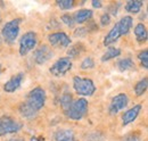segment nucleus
<instances>
[{
  "mask_svg": "<svg viewBox=\"0 0 148 141\" xmlns=\"http://www.w3.org/2000/svg\"><path fill=\"white\" fill-rule=\"evenodd\" d=\"M0 43H1V39H0Z\"/></svg>",
  "mask_w": 148,
  "mask_h": 141,
  "instance_id": "nucleus-32",
  "label": "nucleus"
},
{
  "mask_svg": "<svg viewBox=\"0 0 148 141\" xmlns=\"http://www.w3.org/2000/svg\"><path fill=\"white\" fill-rule=\"evenodd\" d=\"M92 7L95 8H100L101 7V2L98 0H92Z\"/></svg>",
  "mask_w": 148,
  "mask_h": 141,
  "instance_id": "nucleus-29",
  "label": "nucleus"
},
{
  "mask_svg": "<svg viewBox=\"0 0 148 141\" xmlns=\"http://www.w3.org/2000/svg\"><path fill=\"white\" fill-rule=\"evenodd\" d=\"M23 79H24V74H23V73L16 74V75L13 76L9 81H7V83L3 86V90H5L6 92H9V93L14 92L15 90H17V89L21 87V83H22Z\"/></svg>",
  "mask_w": 148,
  "mask_h": 141,
  "instance_id": "nucleus-12",
  "label": "nucleus"
},
{
  "mask_svg": "<svg viewBox=\"0 0 148 141\" xmlns=\"http://www.w3.org/2000/svg\"><path fill=\"white\" fill-rule=\"evenodd\" d=\"M0 21H1V19H0Z\"/></svg>",
  "mask_w": 148,
  "mask_h": 141,
  "instance_id": "nucleus-34",
  "label": "nucleus"
},
{
  "mask_svg": "<svg viewBox=\"0 0 148 141\" xmlns=\"http://www.w3.org/2000/svg\"><path fill=\"white\" fill-rule=\"evenodd\" d=\"M37 44V34L34 32H27L22 36L19 41V53L22 56L31 51Z\"/></svg>",
  "mask_w": 148,
  "mask_h": 141,
  "instance_id": "nucleus-7",
  "label": "nucleus"
},
{
  "mask_svg": "<svg viewBox=\"0 0 148 141\" xmlns=\"http://www.w3.org/2000/svg\"><path fill=\"white\" fill-rule=\"evenodd\" d=\"M93 66H95V62L92 60L91 57L84 58L82 60V63H81V68L82 70H89V68H92Z\"/></svg>",
  "mask_w": 148,
  "mask_h": 141,
  "instance_id": "nucleus-24",
  "label": "nucleus"
},
{
  "mask_svg": "<svg viewBox=\"0 0 148 141\" xmlns=\"http://www.w3.org/2000/svg\"><path fill=\"white\" fill-rule=\"evenodd\" d=\"M73 88L77 94L84 96V97L92 96L93 92L96 91V87L93 84L92 80L87 77H80V76H74Z\"/></svg>",
  "mask_w": 148,
  "mask_h": 141,
  "instance_id": "nucleus-2",
  "label": "nucleus"
},
{
  "mask_svg": "<svg viewBox=\"0 0 148 141\" xmlns=\"http://www.w3.org/2000/svg\"><path fill=\"white\" fill-rule=\"evenodd\" d=\"M143 6H144V2L140 1V0H129L125 5V10L129 12V13L137 14V13L140 12Z\"/></svg>",
  "mask_w": 148,
  "mask_h": 141,
  "instance_id": "nucleus-16",
  "label": "nucleus"
},
{
  "mask_svg": "<svg viewBox=\"0 0 148 141\" xmlns=\"http://www.w3.org/2000/svg\"><path fill=\"white\" fill-rule=\"evenodd\" d=\"M51 57H53V51L46 44L41 46L34 53V60H36L37 64H43V63L48 62Z\"/></svg>",
  "mask_w": 148,
  "mask_h": 141,
  "instance_id": "nucleus-11",
  "label": "nucleus"
},
{
  "mask_svg": "<svg viewBox=\"0 0 148 141\" xmlns=\"http://www.w3.org/2000/svg\"><path fill=\"white\" fill-rule=\"evenodd\" d=\"M8 141H24V140H22V139H10V140Z\"/></svg>",
  "mask_w": 148,
  "mask_h": 141,
  "instance_id": "nucleus-31",
  "label": "nucleus"
},
{
  "mask_svg": "<svg viewBox=\"0 0 148 141\" xmlns=\"http://www.w3.org/2000/svg\"><path fill=\"white\" fill-rule=\"evenodd\" d=\"M56 141H77L72 130H59L55 133Z\"/></svg>",
  "mask_w": 148,
  "mask_h": 141,
  "instance_id": "nucleus-14",
  "label": "nucleus"
},
{
  "mask_svg": "<svg viewBox=\"0 0 148 141\" xmlns=\"http://www.w3.org/2000/svg\"><path fill=\"white\" fill-rule=\"evenodd\" d=\"M110 22H111V17H110V15L108 14H104L101 18H100V23H101V25L103 26H106V25H108L110 24Z\"/></svg>",
  "mask_w": 148,
  "mask_h": 141,
  "instance_id": "nucleus-27",
  "label": "nucleus"
},
{
  "mask_svg": "<svg viewBox=\"0 0 148 141\" xmlns=\"http://www.w3.org/2000/svg\"><path fill=\"white\" fill-rule=\"evenodd\" d=\"M123 141H139V139H138L136 136H131V137H127V138H124V140Z\"/></svg>",
  "mask_w": 148,
  "mask_h": 141,
  "instance_id": "nucleus-28",
  "label": "nucleus"
},
{
  "mask_svg": "<svg viewBox=\"0 0 148 141\" xmlns=\"http://www.w3.org/2000/svg\"><path fill=\"white\" fill-rule=\"evenodd\" d=\"M21 129H22V123L15 121L14 118L9 116L0 117V137L18 132Z\"/></svg>",
  "mask_w": 148,
  "mask_h": 141,
  "instance_id": "nucleus-6",
  "label": "nucleus"
},
{
  "mask_svg": "<svg viewBox=\"0 0 148 141\" xmlns=\"http://www.w3.org/2000/svg\"><path fill=\"white\" fill-rule=\"evenodd\" d=\"M19 23H21V19L16 18V19H13L5 24V26L2 27L1 34L6 42H8V43L15 42L19 32Z\"/></svg>",
  "mask_w": 148,
  "mask_h": 141,
  "instance_id": "nucleus-5",
  "label": "nucleus"
},
{
  "mask_svg": "<svg viewBox=\"0 0 148 141\" xmlns=\"http://www.w3.org/2000/svg\"><path fill=\"white\" fill-rule=\"evenodd\" d=\"M132 23L133 19L131 16H124L123 18H121L108 32V34L105 36L104 39V44L105 46H110L113 42H115L121 35L128 34L130 31V29L132 27Z\"/></svg>",
  "mask_w": 148,
  "mask_h": 141,
  "instance_id": "nucleus-1",
  "label": "nucleus"
},
{
  "mask_svg": "<svg viewBox=\"0 0 148 141\" xmlns=\"http://www.w3.org/2000/svg\"><path fill=\"white\" fill-rule=\"evenodd\" d=\"M72 68V62L67 57L59 58L55 64L50 67V73L55 76H63L65 75L69 70Z\"/></svg>",
  "mask_w": 148,
  "mask_h": 141,
  "instance_id": "nucleus-8",
  "label": "nucleus"
},
{
  "mask_svg": "<svg viewBox=\"0 0 148 141\" xmlns=\"http://www.w3.org/2000/svg\"><path fill=\"white\" fill-rule=\"evenodd\" d=\"M45 103H46V92L43 89L39 87L31 90L26 97V104L37 113L45 106Z\"/></svg>",
  "mask_w": 148,
  "mask_h": 141,
  "instance_id": "nucleus-3",
  "label": "nucleus"
},
{
  "mask_svg": "<svg viewBox=\"0 0 148 141\" xmlns=\"http://www.w3.org/2000/svg\"><path fill=\"white\" fill-rule=\"evenodd\" d=\"M133 62L131 58H123L121 60L117 62V68L121 70V72H125V70H129L133 67Z\"/></svg>",
  "mask_w": 148,
  "mask_h": 141,
  "instance_id": "nucleus-21",
  "label": "nucleus"
},
{
  "mask_svg": "<svg viewBox=\"0 0 148 141\" xmlns=\"http://www.w3.org/2000/svg\"><path fill=\"white\" fill-rule=\"evenodd\" d=\"M87 110L88 101L84 98H80L71 104L70 108L66 110V115L73 121H79L87 114Z\"/></svg>",
  "mask_w": 148,
  "mask_h": 141,
  "instance_id": "nucleus-4",
  "label": "nucleus"
},
{
  "mask_svg": "<svg viewBox=\"0 0 148 141\" xmlns=\"http://www.w3.org/2000/svg\"><path fill=\"white\" fill-rule=\"evenodd\" d=\"M134 35H136V38H137V40L139 42H145L147 40V36H148L147 30H146V27H145L144 24L139 23L136 26V29H134Z\"/></svg>",
  "mask_w": 148,
  "mask_h": 141,
  "instance_id": "nucleus-17",
  "label": "nucleus"
},
{
  "mask_svg": "<svg viewBox=\"0 0 148 141\" xmlns=\"http://www.w3.org/2000/svg\"><path fill=\"white\" fill-rule=\"evenodd\" d=\"M31 141H41V140H40L39 138H37V137H32V138H31Z\"/></svg>",
  "mask_w": 148,
  "mask_h": 141,
  "instance_id": "nucleus-30",
  "label": "nucleus"
},
{
  "mask_svg": "<svg viewBox=\"0 0 148 141\" xmlns=\"http://www.w3.org/2000/svg\"><path fill=\"white\" fill-rule=\"evenodd\" d=\"M129 104V98L125 93H120L117 96H115L111 101V105H110V114L112 115H115L117 114L120 110H122L123 108H125Z\"/></svg>",
  "mask_w": 148,
  "mask_h": 141,
  "instance_id": "nucleus-9",
  "label": "nucleus"
},
{
  "mask_svg": "<svg viewBox=\"0 0 148 141\" xmlns=\"http://www.w3.org/2000/svg\"><path fill=\"white\" fill-rule=\"evenodd\" d=\"M92 16V10L90 9H81L79 12H76L74 14L73 19H74V23H84L86 21L90 19Z\"/></svg>",
  "mask_w": 148,
  "mask_h": 141,
  "instance_id": "nucleus-15",
  "label": "nucleus"
},
{
  "mask_svg": "<svg viewBox=\"0 0 148 141\" xmlns=\"http://www.w3.org/2000/svg\"><path fill=\"white\" fill-rule=\"evenodd\" d=\"M140 110H141V105H136L132 108H130L129 110H127L122 116V124L128 125V124L132 123L137 118V116L139 115Z\"/></svg>",
  "mask_w": 148,
  "mask_h": 141,
  "instance_id": "nucleus-13",
  "label": "nucleus"
},
{
  "mask_svg": "<svg viewBox=\"0 0 148 141\" xmlns=\"http://www.w3.org/2000/svg\"><path fill=\"white\" fill-rule=\"evenodd\" d=\"M120 55H121V50H120L119 48L110 47V48L106 50V53H104V56L101 57V62H107V60L113 59V58H115V57H117V56H120Z\"/></svg>",
  "mask_w": 148,
  "mask_h": 141,
  "instance_id": "nucleus-19",
  "label": "nucleus"
},
{
  "mask_svg": "<svg viewBox=\"0 0 148 141\" xmlns=\"http://www.w3.org/2000/svg\"><path fill=\"white\" fill-rule=\"evenodd\" d=\"M48 40L53 46H59V47H67L71 43V39L64 32L53 33L48 36Z\"/></svg>",
  "mask_w": 148,
  "mask_h": 141,
  "instance_id": "nucleus-10",
  "label": "nucleus"
},
{
  "mask_svg": "<svg viewBox=\"0 0 148 141\" xmlns=\"http://www.w3.org/2000/svg\"><path fill=\"white\" fill-rule=\"evenodd\" d=\"M72 103H73V101H72V96H71V94H64V96L60 98V105L64 108L65 112L70 108V106H71Z\"/></svg>",
  "mask_w": 148,
  "mask_h": 141,
  "instance_id": "nucleus-22",
  "label": "nucleus"
},
{
  "mask_svg": "<svg viewBox=\"0 0 148 141\" xmlns=\"http://www.w3.org/2000/svg\"><path fill=\"white\" fill-rule=\"evenodd\" d=\"M139 59H140V62H141V64H143V66L145 67V68H147L148 67V51L145 49V50H143L141 53H139Z\"/></svg>",
  "mask_w": 148,
  "mask_h": 141,
  "instance_id": "nucleus-25",
  "label": "nucleus"
},
{
  "mask_svg": "<svg viewBox=\"0 0 148 141\" xmlns=\"http://www.w3.org/2000/svg\"><path fill=\"white\" fill-rule=\"evenodd\" d=\"M19 113L26 118H32V117H34L37 115V112L33 110L26 103H23L22 105L19 106Z\"/></svg>",
  "mask_w": 148,
  "mask_h": 141,
  "instance_id": "nucleus-18",
  "label": "nucleus"
},
{
  "mask_svg": "<svg viewBox=\"0 0 148 141\" xmlns=\"http://www.w3.org/2000/svg\"><path fill=\"white\" fill-rule=\"evenodd\" d=\"M62 19H63V22H64L66 25H69V26H72L74 24L73 17L70 16V15H63V16H62Z\"/></svg>",
  "mask_w": 148,
  "mask_h": 141,
  "instance_id": "nucleus-26",
  "label": "nucleus"
},
{
  "mask_svg": "<svg viewBox=\"0 0 148 141\" xmlns=\"http://www.w3.org/2000/svg\"><path fill=\"white\" fill-rule=\"evenodd\" d=\"M57 6L60 8V9H70L74 6V1L73 0H58L57 1Z\"/></svg>",
  "mask_w": 148,
  "mask_h": 141,
  "instance_id": "nucleus-23",
  "label": "nucleus"
},
{
  "mask_svg": "<svg viewBox=\"0 0 148 141\" xmlns=\"http://www.w3.org/2000/svg\"><path fill=\"white\" fill-rule=\"evenodd\" d=\"M0 70H1V66H0Z\"/></svg>",
  "mask_w": 148,
  "mask_h": 141,
  "instance_id": "nucleus-33",
  "label": "nucleus"
},
{
  "mask_svg": "<svg viewBox=\"0 0 148 141\" xmlns=\"http://www.w3.org/2000/svg\"><path fill=\"white\" fill-rule=\"evenodd\" d=\"M148 80L147 77H144L143 80H140L137 84H136V87H134V92H136V94L139 97V96H143L145 92H146V90H147V87H148Z\"/></svg>",
  "mask_w": 148,
  "mask_h": 141,
  "instance_id": "nucleus-20",
  "label": "nucleus"
}]
</instances>
